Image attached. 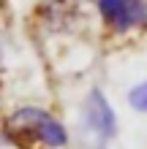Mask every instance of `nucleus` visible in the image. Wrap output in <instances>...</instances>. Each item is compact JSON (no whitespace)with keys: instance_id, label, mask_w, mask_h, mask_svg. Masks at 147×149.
<instances>
[{"instance_id":"obj_3","label":"nucleus","mask_w":147,"mask_h":149,"mask_svg":"<svg viewBox=\"0 0 147 149\" xmlns=\"http://www.w3.org/2000/svg\"><path fill=\"white\" fill-rule=\"evenodd\" d=\"M82 127H84V136H90V141L98 149L112 144V138L117 133L115 111H112L109 100L98 90H93L82 103Z\"/></svg>"},{"instance_id":"obj_4","label":"nucleus","mask_w":147,"mask_h":149,"mask_svg":"<svg viewBox=\"0 0 147 149\" xmlns=\"http://www.w3.org/2000/svg\"><path fill=\"white\" fill-rule=\"evenodd\" d=\"M128 100H131V106L136 109V111H142V114H147V79L142 84H136L131 92H128Z\"/></svg>"},{"instance_id":"obj_2","label":"nucleus","mask_w":147,"mask_h":149,"mask_svg":"<svg viewBox=\"0 0 147 149\" xmlns=\"http://www.w3.org/2000/svg\"><path fill=\"white\" fill-rule=\"evenodd\" d=\"M98 16L112 36L139 33L147 27V0H98Z\"/></svg>"},{"instance_id":"obj_1","label":"nucleus","mask_w":147,"mask_h":149,"mask_svg":"<svg viewBox=\"0 0 147 149\" xmlns=\"http://www.w3.org/2000/svg\"><path fill=\"white\" fill-rule=\"evenodd\" d=\"M6 138L19 149H63L68 146V130L55 114L38 106L16 109L6 119Z\"/></svg>"}]
</instances>
